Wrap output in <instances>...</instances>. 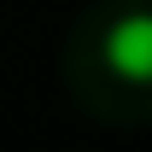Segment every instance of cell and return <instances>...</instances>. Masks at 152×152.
<instances>
[{
  "mask_svg": "<svg viewBox=\"0 0 152 152\" xmlns=\"http://www.w3.org/2000/svg\"><path fill=\"white\" fill-rule=\"evenodd\" d=\"M105 58L117 76L129 82H152V12H129L105 29Z\"/></svg>",
  "mask_w": 152,
  "mask_h": 152,
  "instance_id": "6da1fadb",
  "label": "cell"
}]
</instances>
